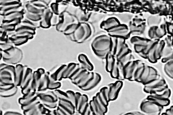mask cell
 I'll return each mask as SVG.
<instances>
[{
  "label": "cell",
  "instance_id": "1",
  "mask_svg": "<svg viewBox=\"0 0 173 115\" xmlns=\"http://www.w3.org/2000/svg\"><path fill=\"white\" fill-rule=\"evenodd\" d=\"M112 45L111 37L108 35H101L94 40L92 47L97 56L101 59H105L107 54L111 52Z\"/></svg>",
  "mask_w": 173,
  "mask_h": 115
},
{
  "label": "cell",
  "instance_id": "2",
  "mask_svg": "<svg viewBox=\"0 0 173 115\" xmlns=\"http://www.w3.org/2000/svg\"><path fill=\"white\" fill-rule=\"evenodd\" d=\"M1 54L3 62L9 64H18L23 58L22 51L13 45L4 51H1Z\"/></svg>",
  "mask_w": 173,
  "mask_h": 115
},
{
  "label": "cell",
  "instance_id": "3",
  "mask_svg": "<svg viewBox=\"0 0 173 115\" xmlns=\"http://www.w3.org/2000/svg\"><path fill=\"white\" fill-rule=\"evenodd\" d=\"M91 33V28L89 24L78 23L74 33V40L77 42H83L90 36Z\"/></svg>",
  "mask_w": 173,
  "mask_h": 115
},
{
  "label": "cell",
  "instance_id": "4",
  "mask_svg": "<svg viewBox=\"0 0 173 115\" xmlns=\"http://www.w3.org/2000/svg\"><path fill=\"white\" fill-rule=\"evenodd\" d=\"M163 107L147 98L144 99L140 105V110L144 115H159L163 110Z\"/></svg>",
  "mask_w": 173,
  "mask_h": 115
},
{
  "label": "cell",
  "instance_id": "5",
  "mask_svg": "<svg viewBox=\"0 0 173 115\" xmlns=\"http://www.w3.org/2000/svg\"><path fill=\"white\" fill-rule=\"evenodd\" d=\"M168 87L165 80L161 77L151 84L144 85L143 90L146 93L150 94L161 91Z\"/></svg>",
  "mask_w": 173,
  "mask_h": 115
},
{
  "label": "cell",
  "instance_id": "6",
  "mask_svg": "<svg viewBox=\"0 0 173 115\" xmlns=\"http://www.w3.org/2000/svg\"><path fill=\"white\" fill-rule=\"evenodd\" d=\"M37 95L40 101L43 104L58 103L59 101V99L54 91L37 92Z\"/></svg>",
  "mask_w": 173,
  "mask_h": 115
},
{
  "label": "cell",
  "instance_id": "7",
  "mask_svg": "<svg viewBox=\"0 0 173 115\" xmlns=\"http://www.w3.org/2000/svg\"><path fill=\"white\" fill-rule=\"evenodd\" d=\"M123 82L121 80L109 85V98L110 101H113L118 98L119 92L123 86Z\"/></svg>",
  "mask_w": 173,
  "mask_h": 115
},
{
  "label": "cell",
  "instance_id": "8",
  "mask_svg": "<svg viewBox=\"0 0 173 115\" xmlns=\"http://www.w3.org/2000/svg\"><path fill=\"white\" fill-rule=\"evenodd\" d=\"M110 34L113 36L126 37L129 33V30L126 25L119 24L108 31Z\"/></svg>",
  "mask_w": 173,
  "mask_h": 115
},
{
  "label": "cell",
  "instance_id": "9",
  "mask_svg": "<svg viewBox=\"0 0 173 115\" xmlns=\"http://www.w3.org/2000/svg\"><path fill=\"white\" fill-rule=\"evenodd\" d=\"M33 72L32 69L26 66H24V72H23V77L22 82L20 87L21 88H23L29 86L31 83L32 79Z\"/></svg>",
  "mask_w": 173,
  "mask_h": 115
},
{
  "label": "cell",
  "instance_id": "10",
  "mask_svg": "<svg viewBox=\"0 0 173 115\" xmlns=\"http://www.w3.org/2000/svg\"><path fill=\"white\" fill-rule=\"evenodd\" d=\"M67 65L60 66L52 74H50V78L51 81H60L62 79L63 74L67 67Z\"/></svg>",
  "mask_w": 173,
  "mask_h": 115
},
{
  "label": "cell",
  "instance_id": "11",
  "mask_svg": "<svg viewBox=\"0 0 173 115\" xmlns=\"http://www.w3.org/2000/svg\"><path fill=\"white\" fill-rule=\"evenodd\" d=\"M78 60L81 66L85 68L89 71H92L94 69V66L89 60L85 55L81 54L78 57Z\"/></svg>",
  "mask_w": 173,
  "mask_h": 115
},
{
  "label": "cell",
  "instance_id": "12",
  "mask_svg": "<svg viewBox=\"0 0 173 115\" xmlns=\"http://www.w3.org/2000/svg\"><path fill=\"white\" fill-rule=\"evenodd\" d=\"M24 72V66L18 64L16 66V77H15V84L18 87H20L22 82Z\"/></svg>",
  "mask_w": 173,
  "mask_h": 115
},
{
  "label": "cell",
  "instance_id": "13",
  "mask_svg": "<svg viewBox=\"0 0 173 115\" xmlns=\"http://www.w3.org/2000/svg\"><path fill=\"white\" fill-rule=\"evenodd\" d=\"M9 41L12 44L15 45H19L24 44L28 41L29 38L28 36H23L18 34H12L9 38Z\"/></svg>",
  "mask_w": 173,
  "mask_h": 115
},
{
  "label": "cell",
  "instance_id": "14",
  "mask_svg": "<svg viewBox=\"0 0 173 115\" xmlns=\"http://www.w3.org/2000/svg\"><path fill=\"white\" fill-rule=\"evenodd\" d=\"M94 73L89 72L78 82L76 86L80 89H82L90 84L91 81L94 78Z\"/></svg>",
  "mask_w": 173,
  "mask_h": 115
},
{
  "label": "cell",
  "instance_id": "15",
  "mask_svg": "<svg viewBox=\"0 0 173 115\" xmlns=\"http://www.w3.org/2000/svg\"><path fill=\"white\" fill-rule=\"evenodd\" d=\"M147 99L148 100H150L157 105L163 107L168 106L170 103L169 99L162 98L150 94L147 97Z\"/></svg>",
  "mask_w": 173,
  "mask_h": 115
},
{
  "label": "cell",
  "instance_id": "16",
  "mask_svg": "<svg viewBox=\"0 0 173 115\" xmlns=\"http://www.w3.org/2000/svg\"><path fill=\"white\" fill-rule=\"evenodd\" d=\"M53 16V13L49 11L44 12L41 22V26L45 29L49 28L51 26V20Z\"/></svg>",
  "mask_w": 173,
  "mask_h": 115
},
{
  "label": "cell",
  "instance_id": "17",
  "mask_svg": "<svg viewBox=\"0 0 173 115\" xmlns=\"http://www.w3.org/2000/svg\"><path fill=\"white\" fill-rule=\"evenodd\" d=\"M101 76L100 74L97 73H94V78L90 82V84L84 88H82V90L84 91H89L95 88L101 82Z\"/></svg>",
  "mask_w": 173,
  "mask_h": 115
},
{
  "label": "cell",
  "instance_id": "18",
  "mask_svg": "<svg viewBox=\"0 0 173 115\" xmlns=\"http://www.w3.org/2000/svg\"><path fill=\"white\" fill-rule=\"evenodd\" d=\"M105 59L106 60L105 68H106V71L110 73L115 64L117 62L116 56L111 53V52H109L106 55Z\"/></svg>",
  "mask_w": 173,
  "mask_h": 115
},
{
  "label": "cell",
  "instance_id": "19",
  "mask_svg": "<svg viewBox=\"0 0 173 115\" xmlns=\"http://www.w3.org/2000/svg\"><path fill=\"white\" fill-rule=\"evenodd\" d=\"M119 21L114 18H110L107 20L103 22L101 25L102 29L109 31L110 29L120 24Z\"/></svg>",
  "mask_w": 173,
  "mask_h": 115
},
{
  "label": "cell",
  "instance_id": "20",
  "mask_svg": "<svg viewBox=\"0 0 173 115\" xmlns=\"http://www.w3.org/2000/svg\"><path fill=\"white\" fill-rule=\"evenodd\" d=\"M93 100L94 101L96 105L99 107L101 111L105 114L108 111V106L105 105V103L103 101L100 96L99 92L93 98Z\"/></svg>",
  "mask_w": 173,
  "mask_h": 115
},
{
  "label": "cell",
  "instance_id": "21",
  "mask_svg": "<svg viewBox=\"0 0 173 115\" xmlns=\"http://www.w3.org/2000/svg\"><path fill=\"white\" fill-rule=\"evenodd\" d=\"M101 98L102 99L105 105L108 106L110 101L109 98V89L108 87H104L99 92Z\"/></svg>",
  "mask_w": 173,
  "mask_h": 115
},
{
  "label": "cell",
  "instance_id": "22",
  "mask_svg": "<svg viewBox=\"0 0 173 115\" xmlns=\"http://www.w3.org/2000/svg\"><path fill=\"white\" fill-rule=\"evenodd\" d=\"M50 75V74L49 72H45L42 86L37 92H45L48 90L49 84H50V82H51Z\"/></svg>",
  "mask_w": 173,
  "mask_h": 115
},
{
  "label": "cell",
  "instance_id": "23",
  "mask_svg": "<svg viewBox=\"0 0 173 115\" xmlns=\"http://www.w3.org/2000/svg\"><path fill=\"white\" fill-rule=\"evenodd\" d=\"M150 95L162 98L169 99L171 95V90L168 88V87L158 92L150 94Z\"/></svg>",
  "mask_w": 173,
  "mask_h": 115
},
{
  "label": "cell",
  "instance_id": "24",
  "mask_svg": "<svg viewBox=\"0 0 173 115\" xmlns=\"http://www.w3.org/2000/svg\"><path fill=\"white\" fill-rule=\"evenodd\" d=\"M164 71L168 76L173 79V60L168 61L165 64Z\"/></svg>",
  "mask_w": 173,
  "mask_h": 115
},
{
  "label": "cell",
  "instance_id": "25",
  "mask_svg": "<svg viewBox=\"0 0 173 115\" xmlns=\"http://www.w3.org/2000/svg\"><path fill=\"white\" fill-rule=\"evenodd\" d=\"M18 86H16L11 89L0 92L1 97L2 98H8L13 96L18 92Z\"/></svg>",
  "mask_w": 173,
  "mask_h": 115
},
{
  "label": "cell",
  "instance_id": "26",
  "mask_svg": "<svg viewBox=\"0 0 173 115\" xmlns=\"http://www.w3.org/2000/svg\"><path fill=\"white\" fill-rule=\"evenodd\" d=\"M58 102L62 103V104L68 107L72 111L73 114H75V111H76L75 107L70 99H59Z\"/></svg>",
  "mask_w": 173,
  "mask_h": 115
},
{
  "label": "cell",
  "instance_id": "27",
  "mask_svg": "<svg viewBox=\"0 0 173 115\" xmlns=\"http://www.w3.org/2000/svg\"><path fill=\"white\" fill-rule=\"evenodd\" d=\"M89 72L90 71H88V70H86L85 68H83L80 73L78 74L76 77L75 78H74L73 80L71 81L72 84H74L76 85L77 84H78V82L82 79L83 77L85 75L88 74Z\"/></svg>",
  "mask_w": 173,
  "mask_h": 115
},
{
  "label": "cell",
  "instance_id": "28",
  "mask_svg": "<svg viewBox=\"0 0 173 115\" xmlns=\"http://www.w3.org/2000/svg\"><path fill=\"white\" fill-rule=\"evenodd\" d=\"M76 63H71L67 65L66 69L65 70L63 74V78H68L70 74L72 71L73 69L75 68Z\"/></svg>",
  "mask_w": 173,
  "mask_h": 115
},
{
  "label": "cell",
  "instance_id": "29",
  "mask_svg": "<svg viewBox=\"0 0 173 115\" xmlns=\"http://www.w3.org/2000/svg\"><path fill=\"white\" fill-rule=\"evenodd\" d=\"M162 32L159 29L157 28L156 27L153 26L150 28L149 31V36L151 38H158L162 35Z\"/></svg>",
  "mask_w": 173,
  "mask_h": 115
},
{
  "label": "cell",
  "instance_id": "30",
  "mask_svg": "<svg viewBox=\"0 0 173 115\" xmlns=\"http://www.w3.org/2000/svg\"><path fill=\"white\" fill-rule=\"evenodd\" d=\"M39 99L37 94L35 95L30 98L27 99H23L22 98H20L19 99V103L21 106H25L28 105L35 100Z\"/></svg>",
  "mask_w": 173,
  "mask_h": 115
},
{
  "label": "cell",
  "instance_id": "31",
  "mask_svg": "<svg viewBox=\"0 0 173 115\" xmlns=\"http://www.w3.org/2000/svg\"><path fill=\"white\" fill-rule=\"evenodd\" d=\"M90 106L92 111L93 112L94 115H104L99 108V107L96 105L93 99L90 101Z\"/></svg>",
  "mask_w": 173,
  "mask_h": 115
},
{
  "label": "cell",
  "instance_id": "32",
  "mask_svg": "<svg viewBox=\"0 0 173 115\" xmlns=\"http://www.w3.org/2000/svg\"><path fill=\"white\" fill-rule=\"evenodd\" d=\"M41 102L31 109L23 111V114L25 115H41L39 109V105Z\"/></svg>",
  "mask_w": 173,
  "mask_h": 115
},
{
  "label": "cell",
  "instance_id": "33",
  "mask_svg": "<svg viewBox=\"0 0 173 115\" xmlns=\"http://www.w3.org/2000/svg\"><path fill=\"white\" fill-rule=\"evenodd\" d=\"M111 77L112 78L115 79H119V69L118 67V62H116L114 66L113 67L111 73Z\"/></svg>",
  "mask_w": 173,
  "mask_h": 115
},
{
  "label": "cell",
  "instance_id": "34",
  "mask_svg": "<svg viewBox=\"0 0 173 115\" xmlns=\"http://www.w3.org/2000/svg\"><path fill=\"white\" fill-rule=\"evenodd\" d=\"M89 102V98H88V96L85 94L82 95L80 99H79L78 103H77V106H76V111L78 112L81 107L86 102Z\"/></svg>",
  "mask_w": 173,
  "mask_h": 115
},
{
  "label": "cell",
  "instance_id": "35",
  "mask_svg": "<svg viewBox=\"0 0 173 115\" xmlns=\"http://www.w3.org/2000/svg\"><path fill=\"white\" fill-rule=\"evenodd\" d=\"M131 42L134 45L136 44H147L151 41H148L147 40L139 37H135L131 39Z\"/></svg>",
  "mask_w": 173,
  "mask_h": 115
},
{
  "label": "cell",
  "instance_id": "36",
  "mask_svg": "<svg viewBox=\"0 0 173 115\" xmlns=\"http://www.w3.org/2000/svg\"><path fill=\"white\" fill-rule=\"evenodd\" d=\"M15 84V80L11 77H0V85Z\"/></svg>",
  "mask_w": 173,
  "mask_h": 115
},
{
  "label": "cell",
  "instance_id": "37",
  "mask_svg": "<svg viewBox=\"0 0 173 115\" xmlns=\"http://www.w3.org/2000/svg\"><path fill=\"white\" fill-rule=\"evenodd\" d=\"M40 102L41 101H40V99H39L32 102V103H30V104H28V105H25V106H21L22 110L23 111L29 110L33 108L34 107L36 106V105H38Z\"/></svg>",
  "mask_w": 173,
  "mask_h": 115
},
{
  "label": "cell",
  "instance_id": "38",
  "mask_svg": "<svg viewBox=\"0 0 173 115\" xmlns=\"http://www.w3.org/2000/svg\"><path fill=\"white\" fill-rule=\"evenodd\" d=\"M62 86L61 82L60 81H51L49 84L48 89L49 90H55L60 88Z\"/></svg>",
  "mask_w": 173,
  "mask_h": 115
},
{
  "label": "cell",
  "instance_id": "39",
  "mask_svg": "<svg viewBox=\"0 0 173 115\" xmlns=\"http://www.w3.org/2000/svg\"><path fill=\"white\" fill-rule=\"evenodd\" d=\"M54 92L56 94L59 99H69L68 95H67L66 92H64V91L58 89L54 90Z\"/></svg>",
  "mask_w": 173,
  "mask_h": 115
},
{
  "label": "cell",
  "instance_id": "40",
  "mask_svg": "<svg viewBox=\"0 0 173 115\" xmlns=\"http://www.w3.org/2000/svg\"><path fill=\"white\" fill-rule=\"evenodd\" d=\"M69 99L72 101V103L74 105L75 107H76V94L72 90H68L66 91Z\"/></svg>",
  "mask_w": 173,
  "mask_h": 115
},
{
  "label": "cell",
  "instance_id": "41",
  "mask_svg": "<svg viewBox=\"0 0 173 115\" xmlns=\"http://www.w3.org/2000/svg\"><path fill=\"white\" fill-rule=\"evenodd\" d=\"M16 86L15 84H10L0 85V92L6 91L13 88Z\"/></svg>",
  "mask_w": 173,
  "mask_h": 115
},
{
  "label": "cell",
  "instance_id": "42",
  "mask_svg": "<svg viewBox=\"0 0 173 115\" xmlns=\"http://www.w3.org/2000/svg\"><path fill=\"white\" fill-rule=\"evenodd\" d=\"M58 106L63 110V111L66 113V115H73L72 112L71 110L68 108L67 107L65 106L64 105L62 104V103H59L58 102Z\"/></svg>",
  "mask_w": 173,
  "mask_h": 115
},
{
  "label": "cell",
  "instance_id": "43",
  "mask_svg": "<svg viewBox=\"0 0 173 115\" xmlns=\"http://www.w3.org/2000/svg\"><path fill=\"white\" fill-rule=\"evenodd\" d=\"M46 107L51 110L56 109L58 106V103H49V104H43Z\"/></svg>",
  "mask_w": 173,
  "mask_h": 115
},
{
  "label": "cell",
  "instance_id": "44",
  "mask_svg": "<svg viewBox=\"0 0 173 115\" xmlns=\"http://www.w3.org/2000/svg\"><path fill=\"white\" fill-rule=\"evenodd\" d=\"M5 115H23L20 112H17V111H7L4 113Z\"/></svg>",
  "mask_w": 173,
  "mask_h": 115
},
{
  "label": "cell",
  "instance_id": "45",
  "mask_svg": "<svg viewBox=\"0 0 173 115\" xmlns=\"http://www.w3.org/2000/svg\"><path fill=\"white\" fill-rule=\"evenodd\" d=\"M56 111H57V115H66V113L59 106L56 108Z\"/></svg>",
  "mask_w": 173,
  "mask_h": 115
},
{
  "label": "cell",
  "instance_id": "46",
  "mask_svg": "<svg viewBox=\"0 0 173 115\" xmlns=\"http://www.w3.org/2000/svg\"><path fill=\"white\" fill-rule=\"evenodd\" d=\"M125 115H143L144 114L142 112H138V111H133V112H129L126 113Z\"/></svg>",
  "mask_w": 173,
  "mask_h": 115
},
{
  "label": "cell",
  "instance_id": "47",
  "mask_svg": "<svg viewBox=\"0 0 173 115\" xmlns=\"http://www.w3.org/2000/svg\"><path fill=\"white\" fill-rule=\"evenodd\" d=\"M165 113L167 115H173V106H172L168 109L167 110Z\"/></svg>",
  "mask_w": 173,
  "mask_h": 115
}]
</instances>
